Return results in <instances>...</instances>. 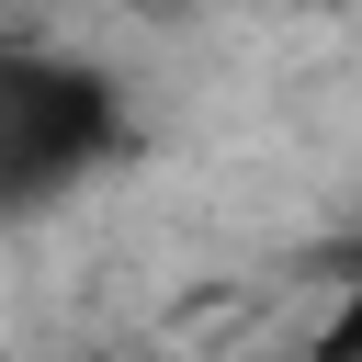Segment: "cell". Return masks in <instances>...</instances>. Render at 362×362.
Listing matches in <instances>:
<instances>
[{
    "label": "cell",
    "instance_id": "2",
    "mask_svg": "<svg viewBox=\"0 0 362 362\" xmlns=\"http://www.w3.org/2000/svg\"><path fill=\"white\" fill-rule=\"evenodd\" d=\"M328 283H339V294H328V317H317L305 339H317V351H362V272H328Z\"/></svg>",
    "mask_w": 362,
    "mask_h": 362
},
{
    "label": "cell",
    "instance_id": "3",
    "mask_svg": "<svg viewBox=\"0 0 362 362\" xmlns=\"http://www.w3.org/2000/svg\"><path fill=\"white\" fill-rule=\"evenodd\" d=\"M339 272H362V238H351V249H339Z\"/></svg>",
    "mask_w": 362,
    "mask_h": 362
},
{
    "label": "cell",
    "instance_id": "1",
    "mask_svg": "<svg viewBox=\"0 0 362 362\" xmlns=\"http://www.w3.org/2000/svg\"><path fill=\"white\" fill-rule=\"evenodd\" d=\"M124 158V79L68 45H0V215H57Z\"/></svg>",
    "mask_w": 362,
    "mask_h": 362
}]
</instances>
